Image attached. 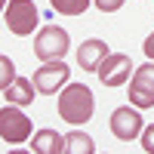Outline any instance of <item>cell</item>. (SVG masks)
I'll list each match as a JSON object with an SVG mask.
<instances>
[{"label":"cell","mask_w":154,"mask_h":154,"mask_svg":"<svg viewBox=\"0 0 154 154\" xmlns=\"http://www.w3.org/2000/svg\"><path fill=\"white\" fill-rule=\"evenodd\" d=\"M139 142H142V151H145V154H154V123L142 130V136H139Z\"/></svg>","instance_id":"obj_15"},{"label":"cell","mask_w":154,"mask_h":154,"mask_svg":"<svg viewBox=\"0 0 154 154\" xmlns=\"http://www.w3.org/2000/svg\"><path fill=\"white\" fill-rule=\"evenodd\" d=\"M6 3H9V0H0V12H3V9H6Z\"/></svg>","instance_id":"obj_18"},{"label":"cell","mask_w":154,"mask_h":154,"mask_svg":"<svg viewBox=\"0 0 154 154\" xmlns=\"http://www.w3.org/2000/svg\"><path fill=\"white\" fill-rule=\"evenodd\" d=\"M111 53L108 49V43L105 40H99V37H89V40H83L80 46H77V65H80L83 71H99V65H102V59H105Z\"/></svg>","instance_id":"obj_9"},{"label":"cell","mask_w":154,"mask_h":154,"mask_svg":"<svg viewBox=\"0 0 154 154\" xmlns=\"http://www.w3.org/2000/svg\"><path fill=\"white\" fill-rule=\"evenodd\" d=\"M71 49V37L65 28L59 25H43L34 37V56L40 62H56V59H65V53Z\"/></svg>","instance_id":"obj_2"},{"label":"cell","mask_w":154,"mask_h":154,"mask_svg":"<svg viewBox=\"0 0 154 154\" xmlns=\"http://www.w3.org/2000/svg\"><path fill=\"white\" fill-rule=\"evenodd\" d=\"M3 12H6V28L16 37H28L40 25V12H37L34 0H9Z\"/></svg>","instance_id":"obj_3"},{"label":"cell","mask_w":154,"mask_h":154,"mask_svg":"<svg viewBox=\"0 0 154 154\" xmlns=\"http://www.w3.org/2000/svg\"><path fill=\"white\" fill-rule=\"evenodd\" d=\"M65 151H74V154H96V142H93L86 133H68V136H65Z\"/></svg>","instance_id":"obj_12"},{"label":"cell","mask_w":154,"mask_h":154,"mask_svg":"<svg viewBox=\"0 0 154 154\" xmlns=\"http://www.w3.org/2000/svg\"><path fill=\"white\" fill-rule=\"evenodd\" d=\"M142 49H145V56H148V59L154 62V31H151V34L145 37V43H142Z\"/></svg>","instance_id":"obj_17"},{"label":"cell","mask_w":154,"mask_h":154,"mask_svg":"<svg viewBox=\"0 0 154 154\" xmlns=\"http://www.w3.org/2000/svg\"><path fill=\"white\" fill-rule=\"evenodd\" d=\"M108 123H111V133H114V139H120V142H133V139H139V136H142V130H145L142 111H139L136 105L114 108Z\"/></svg>","instance_id":"obj_6"},{"label":"cell","mask_w":154,"mask_h":154,"mask_svg":"<svg viewBox=\"0 0 154 154\" xmlns=\"http://www.w3.org/2000/svg\"><path fill=\"white\" fill-rule=\"evenodd\" d=\"M49 6H53L59 16H83V12L93 6V0H49Z\"/></svg>","instance_id":"obj_13"},{"label":"cell","mask_w":154,"mask_h":154,"mask_svg":"<svg viewBox=\"0 0 154 154\" xmlns=\"http://www.w3.org/2000/svg\"><path fill=\"white\" fill-rule=\"evenodd\" d=\"M31 151L34 154H65V136L56 130H37L31 136Z\"/></svg>","instance_id":"obj_11"},{"label":"cell","mask_w":154,"mask_h":154,"mask_svg":"<svg viewBox=\"0 0 154 154\" xmlns=\"http://www.w3.org/2000/svg\"><path fill=\"white\" fill-rule=\"evenodd\" d=\"M3 93H6V102H9V105L25 108V105H31V102L37 99V86H34L31 77H19V74H16V80H12Z\"/></svg>","instance_id":"obj_10"},{"label":"cell","mask_w":154,"mask_h":154,"mask_svg":"<svg viewBox=\"0 0 154 154\" xmlns=\"http://www.w3.org/2000/svg\"><path fill=\"white\" fill-rule=\"evenodd\" d=\"M130 105L139 111L154 108V62L148 59L142 68H136L130 77Z\"/></svg>","instance_id":"obj_8"},{"label":"cell","mask_w":154,"mask_h":154,"mask_svg":"<svg viewBox=\"0 0 154 154\" xmlns=\"http://www.w3.org/2000/svg\"><path fill=\"white\" fill-rule=\"evenodd\" d=\"M133 71H136V68H133V59L126 56V53H108L105 59H102L96 77L102 80V86L117 89V86H123V83H130Z\"/></svg>","instance_id":"obj_5"},{"label":"cell","mask_w":154,"mask_h":154,"mask_svg":"<svg viewBox=\"0 0 154 154\" xmlns=\"http://www.w3.org/2000/svg\"><path fill=\"white\" fill-rule=\"evenodd\" d=\"M16 80V65H12L9 56H0V93Z\"/></svg>","instance_id":"obj_14"},{"label":"cell","mask_w":154,"mask_h":154,"mask_svg":"<svg viewBox=\"0 0 154 154\" xmlns=\"http://www.w3.org/2000/svg\"><path fill=\"white\" fill-rule=\"evenodd\" d=\"M56 111L59 117L71 123V126H83L93 120L96 114V96L86 83H65L59 89V99H56Z\"/></svg>","instance_id":"obj_1"},{"label":"cell","mask_w":154,"mask_h":154,"mask_svg":"<svg viewBox=\"0 0 154 154\" xmlns=\"http://www.w3.org/2000/svg\"><path fill=\"white\" fill-rule=\"evenodd\" d=\"M0 139L6 145H22V142L31 139V117L22 114L19 105L0 108Z\"/></svg>","instance_id":"obj_4"},{"label":"cell","mask_w":154,"mask_h":154,"mask_svg":"<svg viewBox=\"0 0 154 154\" xmlns=\"http://www.w3.org/2000/svg\"><path fill=\"white\" fill-rule=\"evenodd\" d=\"M123 3L126 0H93V6L99 12H117V9H123Z\"/></svg>","instance_id":"obj_16"},{"label":"cell","mask_w":154,"mask_h":154,"mask_svg":"<svg viewBox=\"0 0 154 154\" xmlns=\"http://www.w3.org/2000/svg\"><path fill=\"white\" fill-rule=\"evenodd\" d=\"M68 77H71V68H68L62 59H56V62H43V65L31 74V80H34V86H37V93H43V96H59V89L68 83Z\"/></svg>","instance_id":"obj_7"}]
</instances>
